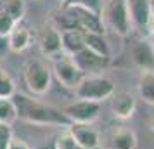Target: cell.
<instances>
[{
	"instance_id": "1",
	"label": "cell",
	"mask_w": 154,
	"mask_h": 149,
	"mask_svg": "<svg viewBox=\"0 0 154 149\" xmlns=\"http://www.w3.org/2000/svg\"><path fill=\"white\" fill-rule=\"evenodd\" d=\"M17 118L31 125H56V127H69V118L63 113V109L29 97L26 94L12 95Z\"/></svg>"
},
{
	"instance_id": "2",
	"label": "cell",
	"mask_w": 154,
	"mask_h": 149,
	"mask_svg": "<svg viewBox=\"0 0 154 149\" xmlns=\"http://www.w3.org/2000/svg\"><path fill=\"white\" fill-rule=\"evenodd\" d=\"M75 94L78 99L100 102L104 99H109L114 94V83L104 75H88L75 88Z\"/></svg>"
},
{
	"instance_id": "3",
	"label": "cell",
	"mask_w": 154,
	"mask_h": 149,
	"mask_svg": "<svg viewBox=\"0 0 154 149\" xmlns=\"http://www.w3.org/2000/svg\"><path fill=\"white\" fill-rule=\"evenodd\" d=\"M23 78L28 87V90L35 95H43L49 90L50 80H52V70L49 64L40 59H31L26 63L23 70Z\"/></svg>"
},
{
	"instance_id": "4",
	"label": "cell",
	"mask_w": 154,
	"mask_h": 149,
	"mask_svg": "<svg viewBox=\"0 0 154 149\" xmlns=\"http://www.w3.org/2000/svg\"><path fill=\"white\" fill-rule=\"evenodd\" d=\"M102 21L107 23L111 29H114L118 35H128L132 28V21H130L126 0H107L102 5Z\"/></svg>"
},
{
	"instance_id": "5",
	"label": "cell",
	"mask_w": 154,
	"mask_h": 149,
	"mask_svg": "<svg viewBox=\"0 0 154 149\" xmlns=\"http://www.w3.org/2000/svg\"><path fill=\"white\" fill-rule=\"evenodd\" d=\"M52 73L56 75V78L59 80V83L68 88H76L80 85V82L85 78V75L80 71L73 57L68 54H59L57 57H54V66H52Z\"/></svg>"
},
{
	"instance_id": "6",
	"label": "cell",
	"mask_w": 154,
	"mask_h": 149,
	"mask_svg": "<svg viewBox=\"0 0 154 149\" xmlns=\"http://www.w3.org/2000/svg\"><path fill=\"white\" fill-rule=\"evenodd\" d=\"M63 113L69 118L71 123H92L100 114V102L78 99L63 107Z\"/></svg>"
},
{
	"instance_id": "7",
	"label": "cell",
	"mask_w": 154,
	"mask_h": 149,
	"mask_svg": "<svg viewBox=\"0 0 154 149\" xmlns=\"http://www.w3.org/2000/svg\"><path fill=\"white\" fill-rule=\"evenodd\" d=\"M71 57H73L75 64L80 68V71L83 73L85 76H88V75H100V71H104L109 66V59L107 57L99 56V54L92 52L87 47Z\"/></svg>"
},
{
	"instance_id": "8",
	"label": "cell",
	"mask_w": 154,
	"mask_h": 149,
	"mask_svg": "<svg viewBox=\"0 0 154 149\" xmlns=\"http://www.w3.org/2000/svg\"><path fill=\"white\" fill-rule=\"evenodd\" d=\"M68 132L73 135V139L85 149H99L100 135L99 130L92 123H71Z\"/></svg>"
},
{
	"instance_id": "9",
	"label": "cell",
	"mask_w": 154,
	"mask_h": 149,
	"mask_svg": "<svg viewBox=\"0 0 154 149\" xmlns=\"http://www.w3.org/2000/svg\"><path fill=\"white\" fill-rule=\"evenodd\" d=\"M40 49L45 56L57 57L63 54V42H61V31L56 24H45L38 36Z\"/></svg>"
},
{
	"instance_id": "10",
	"label": "cell",
	"mask_w": 154,
	"mask_h": 149,
	"mask_svg": "<svg viewBox=\"0 0 154 149\" xmlns=\"http://www.w3.org/2000/svg\"><path fill=\"white\" fill-rule=\"evenodd\" d=\"M132 26L139 29H147V24L152 17V2L151 0H126Z\"/></svg>"
},
{
	"instance_id": "11",
	"label": "cell",
	"mask_w": 154,
	"mask_h": 149,
	"mask_svg": "<svg viewBox=\"0 0 154 149\" xmlns=\"http://www.w3.org/2000/svg\"><path fill=\"white\" fill-rule=\"evenodd\" d=\"M111 111L118 120H128L132 118V114L135 113V106L137 101L133 97V94L126 92V90H114L111 97Z\"/></svg>"
},
{
	"instance_id": "12",
	"label": "cell",
	"mask_w": 154,
	"mask_h": 149,
	"mask_svg": "<svg viewBox=\"0 0 154 149\" xmlns=\"http://www.w3.org/2000/svg\"><path fill=\"white\" fill-rule=\"evenodd\" d=\"M29 42H31V31H29L26 24H23L19 21L7 36L9 49L12 52H23V50H26L29 47Z\"/></svg>"
},
{
	"instance_id": "13",
	"label": "cell",
	"mask_w": 154,
	"mask_h": 149,
	"mask_svg": "<svg viewBox=\"0 0 154 149\" xmlns=\"http://www.w3.org/2000/svg\"><path fill=\"white\" fill-rule=\"evenodd\" d=\"M132 57L142 71L154 70V49L149 42H137L132 49Z\"/></svg>"
},
{
	"instance_id": "14",
	"label": "cell",
	"mask_w": 154,
	"mask_h": 149,
	"mask_svg": "<svg viewBox=\"0 0 154 149\" xmlns=\"http://www.w3.org/2000/svg\"><path fill=\"white\" fill-rule=\"evenodd\" d=\"M61 42H63V52L68 56H75L76 52L85 49L83 33L78 29H63L61 31Z\"/></svg>"
},
{
	"instance_id": "15",
	"label": "cell",
	"mask_w": 154,
	"mask_h": 149,
	"mask_svg": "<svg viewBox=\"0 0 154 149\" xmlns=\"http://www.w3.org/2000/svg\"><path fill=\"white\" fill-rule=\"evenodd\" d=\"M111 149H135L137 147V135L130 128H118L114 130L109 139Z\"/></svg>"
},
{
	"instance_id": "16",
	"label": "cell",
	"mask_w": 154,
	"mask_h": 149,
	"mask_svg": "<svg viewBox=\"0 0 154 149\" xmlns=\"http://www.w3.org/2000/svg\"><path fill=\"white\" fill-rule=\"evenodd\" d=\"M83 33V42L85 47L90 49L92 52H95L102 57H111V52H109V45L106 42L104 33H92V31H82Z\"/></svg>"
},
{
	"instance_id": "17",
	"label": "cell",
	"mask_w": 154,
	"mask_h": 149,
	"mask_svg": "<svg viewBox=\"0 0 154 149\" xmlns=\"http://www.w3.org/2000/svg\"><path fill=\"white\" fill-rule=\"evenodd\" d=\"M139 95L147 104H154V71H142L139 78Z\"/></svg>"
},
{
	"instance_id": "18",
	"label": "cell",
	"mask_w": 154,
	"mask_h": 149,
	"mask_svg": "<svg viewBox=\"0 0 154 149\" xmlns=\"http://www.w3.org/2000/svg\"><path fill=\"white\" fill-rule=\"evenodd\" d=\"M0 12L11 16L16 21H21L26 12L24 0H0Z\"/></svg>"
},
{
	"instance_id": "19",
	"label": "cell",
	"mask_w": 154,
	"mask_h": 149,
	"mask_svg": "<svg viewBox=\"0 0 154 149\" xmlns=\"http://www.w3.org/2000/svg\"><path fill=\"white\" fill-rule=\"evenodd\" d=\"M17 120V114H16V106L11 99H4L0 97V123H5V125H12Z\"/></svg>"
},
{
	"instance_id": "20",
	"label": "cell",
	"mask_w": 154,
	"mask_h": 149,
	"mask_svg": "<svg viewBox=\"0 0 154 149\" xmlns=\"http://www.w3.org/2000/svg\"><path fill=\"white\" fill-rule=\"evenodd\" d=\"M16 94V83L14 78L9 75V71L0 68V97L4 99H11Z\"/></svg>"
},
{
	"instance_id": "21",
	"label": "cell",
	"mask_w": 154,
	"mask_h": 149,
	"mask_svg": "<svg viewBox=\"0 0 154 149\" xmlns=\"http://www.w3.org/2000/svg\"><path fill=\"white\" fill-rule=\"evenodd\" d=\"M63 5H76L102 16V0H63Z\"/></svg>"
},
{
	"instance_id": "22",
	"label": "cell",
	"mask_w": 154,
	"mask_h": 149,
	"mask_svg": "<svg viewBox=\"0 0 154 149\" xmlns=\"http://www.w3.org/2000/svg\"><path fill=\"white\" fill-rule=\"evenodd\" d=\"M54 149H85V147H82V146L73 139V135L66 130L64 134H61L56 141H54Z\"/></svg>"
},
{
	"instance_id": "23",
	"label": "cell",
	"mask_w": 154,
	"mask_h": 149,
	"mask_svg": "<svg viewBox=\"0 0 154 149\" xmlns=\"http://www.w3.org/2000/svg\"><path fill=\"white\" fill-rule=\"evenodd\" d=\"M19 21H16V19H12L11 16L4 14V12H0V36H5L7 38L9 33L14 29V26L17 24Z\"/></svg>"
},
{
	"instance_id": "24",
	"label": "cell",
	"mask_w": 154,
	"mask_h": 149,
	"mask_svg": "<svg viewBox=\"0 0 154 149\" xmlns=\"http://www.w3.org/2000/svg\"><path fill=\"white\" fill-rule=\"evenodd\" d=\"M12 141V128L11 125L0 123V149H7Z\"/></svg>"
},
{
	"instance_id": "25",
	"label": "cell",
	"mask_w": 154,
	"mask_h": 149,
	"mask_svg": "<svg viewBox=\"0 0 154 149\" xmlns=\"http://www.w3.org/2000/svg\"><path fill=\"white\" fill-rule=\"evenodd\" d=\"M7 149H31L26 144L24 141H21V139H16V137H12V141H11V144H9Z\"/></svg>"
},
{
	"instance_id": "26",
	"label": "cell",
	"mask_w": 154,
	"mask_h": 149,
	"mask_svg": "<svg viewBox=\"0 0 154 149\" xmlns=\"http://www.w3.org/2000/svg\"><path fill=\"white\" fill-rule=\"evenodd\" d=\"M147 31H149V38H151V42H152V45H154V14H152V17H151L149 24H147Z\"/></svg>"
},
{
	"instance_id": "27",
	"label": "cell",
	"mask_w": 154,
	"mask_h": 149,
	"mask_svg": "<svg viewBox=\"0 0 154 149\" xmlns=\"http://www.w3.org/2000/svg\"><path fill=\"white\" fill-rule=\"evenodd\" d=\"M9 49V43H7V38L5 36H0V52Z\"/></svg>"
},
{
	"instance_id": "28",
	"label": "cell",
	"mask_w": 154,
	"mask_h": 149,
	"mask_svg": "<svg viewBox=\"0 0 154 149\" xmlns=\"http://www.w3.org/2000/svg\"><path fill=\"white\" fill-rule=\"evenodd\" d=\"M151 130H152V134H154V118H152V121H151Z\"/></svg>"
},
{
	"instance_id": "29",
	"label": "cell",
	"mask_w": 154,
	"mask_h": 149,
	"mask_svg": "<svg viewBox=\"0 0 154 149\" xmlns=\"http://www.w3.org/2000/svg\"><path fill=\"white\" fill-rule=\"evenodd\" d=\"M152 49H154V45H152Z\"/></svg>"
}]
</instances>
